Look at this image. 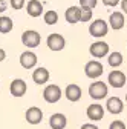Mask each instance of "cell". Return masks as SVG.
Listing matches in <instances>:
<instances>
[{
  "instance_id": "21",
  "label": "cell",
  "mask_w": 127,
  "mask_h": 129,
  "mask_svg": "<svg viewBox=\"0 0 127 129\" xmlns=\"http://www.w3.org/2000/svg\"><path fill=\"white\" fill-rule=\"evenodd\" d=\"M14 23H12V19L8 17V15H2L0 17V32L2 34H8V32H11Z\"/></svg>"
},
{
  "instance_id": "24",
  "label": "cell",
  "mask_w": 127,
  "mask_h": 129,
  "mask_svg": "<svg viewBox=\"0 0 127 129\" xmlns=\"http://www.w3.org/2000/svg\"><path fill=\"white\" fill-rule=\"evenodd\" d=\"M25 2H26V0H9L11 8H14L15 11H17V9H22V8L25 6Z\"/></svg>"
},
{
  "instance_id": "8",
  "label": "cell",
  "mask_w": 127,
  "mask_h": 129,
  "mask_svg": "<svg viewBox=\"0 0 127 129\" xmlns=\"http://www.w3.org/2000/svg\"><path fill=\"white\" fill-rule=\"evenodd\" d=\"M26 121L29 123V124H38V123H41V120H43V112H41V109L40 108H37V106H31L28 111H26Z\"/></svg>"
},
{
  "instance_id": "5",
  "label": "cell",
  "mask_w": 127,
  "mask_h": 129,
  "mask_svg": "<svg viewBox=\"0 0 127 129\" xmlns=\"http://www.w3.org/2000/svg\"><path fill=\"white\" fill-rule=\"evenodd\" d=\"M89 95L93 100H101L107 97V85L103 82H93L89 88Z\"/></svg>"
},
{
  "instance_id": "25",
  "label": "cell",
  "mask_w": 127,
  "mask_h": 129,
  "mask_svg": "<svg viewBox=\"0 0 127 129\" xmlns=\"http://www.w3.org/2000/svg\"><path fill=\"white\" fill-rule=\"evenodd\" d=\"M92 19V9H83L81 8V22H89Z\"/></svg>"
},
{
  "instance_id": "11",
  "label": "cell",
  "mask_w": 127,
  "mask_h": 129,
  "mask_svg": "<svg viewBox=\"0 0 127 129\" xmlns=\"http://www.w3.org/2000/svg\"><path fill=\"white\" fill-rule=\"evenodd\" d=\"M26 89H28V86H26V83L23 82L22 78L12 80V82H11V86H9V91H11V94H12L14 97H23V95L26 94Z\"/></svg>"
},
{
  "instance_id": "13",
  "label": "cell",
  "mask_w": 127,
  "mask_h": 129,
  "mask_svg": "<svg viewBox=\"0 0 127 129\" xmlns=\"http://www.w3.org/2000/svg\"><path fill=\"white\" fill-rule=\"evenodd\" d=\"M20 64L25 69H31L37 64V55L32 51H25L20 55Z\"/></svg>"
},
{
  "instance_id": "18",
  "label": "cell",
  "mask_w": 127,
  "mask_h": 129,
  "mask_svg": "<svg viewBox=\"0 0 127 129\" xmlns=\"http://www.w3.org/2000/svg\"><path fill=\"white\" fill-rule=\"evenodd\" d=\"M66 124H68V120L65 114H52L49 118V126L52 129H65Z\"/></svg>"
},
{
  "instance_id": "7",
  "label": "cell",
  "mask_w": 127,
  "mask_h": 129,
  "mask_svg": "<svg viewBox=\"0 0 127 129\" xmlns=\"http://www.w3.org/2000/svg\"><path fill=\"white\" fill-rule=\"evenodd\" d=\"M46 43H47V48H49L51 51H61L63 48H65V45H66V40H65V37H63L61 34L54 32V34H51L49 37H47Z\"/></svg>"
},
{
  "instance_id": "9",
  "label": "cell",
  "mask_w": 127,
  "mask_h": 129,
  "mask_svg": "<svg viewBox=\"0 0 127 129\" xmlns=\"http://www.w3.org/2000/svg\"><path fill=\"white\" fill-rule=\"evenodd\" d=\"M109 85L112 86V88H122L125 85V75L124 72L118 71V69H113L112 72L109 74Z\"/></svg>"
},
{
  "instance_id": "29",
  "label": "cell",
  "mask_w": 127,
  "mask_h": 129,
  "mask_svg": "<svg viewBox=\"0 0 127 129\" xmlns=\"http://www.w3.org/2000/svg\"><path fill=\"white\" fill-rule=\"evenodd\" d=\"M6 11V2L5 0H0V14Z\"/></svg>"
},
{
  "instance_id": "17",
  "label": "cell",
  "mask_w": 127,
  "mask_h": 129,
  "mask_svg": "<svg viewBox=\"0 0 127 129\" xmlns=\"http://www.w3.org/2000/svg\"><path fill=\"white\" fill-rule=\"evenodd\" d=\"M26 11L31 17H40L43 14V5L38 0H29L28 5H26Z\"/></svg>"
},
{
  "instance_id": "28",
  "label": "cell",
  "mask_w": 127,
  "mask_h": 129,
  "mask_svg": "<svg viewBox=\"0 0 127 129\" xmlns=\"http://www.w3.org/2000/svg\"><path fill=\"white\" fill-rule=\"evenodd\" d=\"M81 129H98V126H95V124H92V123H86V124L81 126Z\"/></svg>"
},
{
  "instance_id": "19",
  "label": "cell",
  "mask_w": 127,
  "mask_h": 129,
  "mask_svg": "<svg viewBox=\"0 0 127 129\" xmlns=\"http://www.w3.org/2000/svg\"><path fill=\"white\" fill-rule=\"evenodd\" d=\"M32 80L37 85H44L47 80H49V71L46 68H37L32 72Z\"/></svg>"
},
{
  "instance_id": "10",
  "label": "cell",
  "mask_w": 127,
  "mask_h": 129,
  "mask_svg": "<svg viewBox=\"0 0 127 129\" xmlns=\"http://www.w3.org/2000/svg\"><path fill=\"white\" fill-rule=\"evenodd\" d=\"M109 25L112 29L118 31L121 28H124L125 25V19H124V12H119V11H113L109 17Z\"/></svg>"
},
{
  "instance_id": "27",
  "label": "cell",
  "mask_w": 127,
  "mask_h": 129,
  "mask_svg": "<svg viewBox=\"0 0 127 129\" xmlns=\"http://www.w3.org/2000/svg\"><path fill=\"white\" fill-rule=\"evenodd\" d=\"M118 3H121V0H103V5L106 6H116Z\"/></svg>"
},
{
  "instance_id": "30",
  "label": "cell",
  "mask_w": 127,
  "mask_h": 129,
  "mask_svg": "<svg viewBox=\"0 0 127 129\" xmlns=\"http://www.w3.org/2000/svg\"><path fill=\"white\" fill-rule=\"evenodd\" d=\"M121 9H122V12L127 14V0H121Z\"/></svg>"
},
{
  "instance_id": "12",
  "label": "cell",
  "mask_w": 127,
  "mask_h": 129,
  "mask_svg": "<svg viewBox=\"0 0 127 129\" xmlns=\"http://www.w3.org/2000/svg\"><path fill=\"white\" fill-rule=\"evenodd\" d=\"M106 108H107V111L110 112V114H121L122 112V109H124V103H122V100L119 99V97H110V99L107 100V103H106Z\"/></svg>"
},
{
  "instance_id": "14",
  "label": "cell",
  "mask_w": 127,
  "mask_h": 129,
  "mask_svg": "<svg viewBox=\"0 0 127 129\" xmlns=\"http://www.w3.org/2000/svg\"><path fill=\"white\" fill-rule=\"evenodd\" d=\"M65 19L71 25H74L77 22H81V8H77V6L68 8L66 12H65Z\"/></svg>"
},
{
  "instance_id": "15",
  "label": "cell",
  "mask_w": 127,
  "mask_h": 129,
  "mask_svg": "<svg viewBox=\"0 0 127 129\" xmlns=\"http://www.w3.org/2000/svg\"><path fill=\"white\" fill-rule=\"evenodd\" d=\"M65 95L69 102H78L81 99V88L78 85H74V83L68 85L66 89H65Z\"/></svg>"
},
{
  "instance_id": "2",
  "label": "cell",
  "mask_w": 127,
  "mask_h": 129,
  "mask_svg": "<svg viewBox=\"0 0 127 129\" xmlns=\"http://www.w3.org/2000/svg\"><path fill=\"white\" fill-rule=\"evenodd\" d=\"M61 89L58 85H47L43 91V99L47 103H57L61 99Z\"/></svg>"
},
{
  "instance_id": "23",
  "label": "cell",
  "mask_w": 127,
  "mask_h": 129,
  "mask_svg": "<svg viewBox=\"0 0 127 129\" xmlns=\"http://www.w3.org/2000/svg\"><path fill=\"white\" fill-rule=\"evenodd\" d=\"M98 0H80V8L83 9H93L97 6Z\"/></svg>"
},
{
  "instance_id": "31",
  "label": "cell",
  "mask_w": 127,
  "mask_h": 129,
  "mask_svg": "<svg viewBox=\"0 0 127 129\" xmlns=\"http://www.w3.org/2000/svg\"><path fill=\"white\" fill-rule=\"evenodd\" d=\"M5 58H6V52L3 49H0V61H3Z\"/></svg>"
},
{
  "instance_id": "32",
  "label": "cell",
  "mask_w": 127,
  "mask_h": 129,
  "mask_svg": "<svg viewBox=\"0 0 127 129\" xmlns=\"http://www.w3.org/2000/svg\"><path fill=\"white\" fill-rule=\"evenodd\" d=\"M125 103H127V94H125Z\"/></svg>"
},
{
  "instance_id": "1",
  "label": "cell",
  "mask_w": 127,
  "mask_h": 129,
  "mask_svg": "<svg viewBox=\"0 0 127 129\" xmlns=\"http://www.w3.org/2000/svg\"><path fill=\"white\" fill-rule=\"evenodd\" d=\"M89 32H90V36L92 37H97V39H101L104 36H107V32H109V26L104 20L98 19V20H93L89 26Z\"/></svg>"
},
{
  "instance_id": "16",
  "label": "cell",
  "mask_w": 127,
  "mask_h": 129,
  "mask_svg": "<svg viewBox=\"0 0 127 129\" xmlns=\"http://www.w3.org/2000/svg\"><path fill=\"white\" fill-rule=\"evenodd\" d=\"M87 117L93 121H98L104 117V108L98 103H93L87 108Z\"/></svg>"
},
{
  "instance_id": "3",
  "label": "cell",
  "mask_w": 127,
  "mask_h": 129,
  "mask_svg": "<svg viewBox=\"0 0 127 129\" xmlns=\"http://www.w3.org/2000/svg\"><path fill=\"white\" fill-rule=\"evenodd\" d=\"M103 71H104V68H103V64L98 60H90V61L86 63V66H84L86 75L89 78H93V80L98 78V77H101L103 75Z\"/></svg>"
},
{
  "instance_id": "20",
  "label": "cell",
  "mask_w": 127,
  "mask_h": 129,
  "mask_svg": "<svg viewBox=\"0 0 127 129\" xmlns=\"http://www.w3.org/2000/svg\"><path fill=\"white\" fill-rule=\"evenodd\" d=\"M107 61H109V64H110L112 68H118V66H121V64H122L124 58H122V54H121V52L115 51V52H110V54H109Z\"/></svg>"
},
{
  "instance_id": "6",
  "label": "cell",
  "mask_w": 127,
  "mask_h": 129,
  "mask_svg": "<svg viewBox=\"0 0 127 129\" xmlns=\"http://www.w3.org/2000/svg\"><path fill=\"white\" fill-rule=\"evenodd\" d=\"M89 52H90V55L95 57V58H103V57H106V55L109 54V45H107L106 42L98 40V42H95V43L90 45Z\"/></svg>"
},
{
  "instance_id": "22",
  "label": "cell",
  "mask_w": 127,
  "mask_h": 129,
  "mask_svg": "<svg viewBox=\"0 0 127 129\" xmlns=\"http://www.w3.org/2000/svg\"><path fill=\"white\" fill-rule=\"evenodd\" d=\"M43 19L46 22V25H55L58 22V12L57 11H46L44 15H43Z\"/></svg>"
},
{
  "instance_id": "26",
  "label": "cell",
  "mask_w": 127,
  "mask_h": 129,
  "mask_svg": "<svg viewBox=\"0 0 127 129\" xmlns=\"http://www.w3.org/2000/svg\"><path fill=\"white\" fill-rule=\"evenodd\" d=\"M109 129H125V124H124L121 120H115V121L110 123Z\"/></svg>"
},
{
  "instance_id": "4",
  "label": "cell",
  "mask_w": 127,
  "mask_h": 129,
  "mask_svg": "<svg viewBox=\"0 0 127 129\" xmlns=\"http://www.w3.org/2000/svg\"><path fill=\"white\" fill-rule=\"evenodd\" d=\"M40 42H41V37L37 31L29 29V31H25L22 34V43L26 48H37L40 45Z\"/></svg>"
}]
</instances>
